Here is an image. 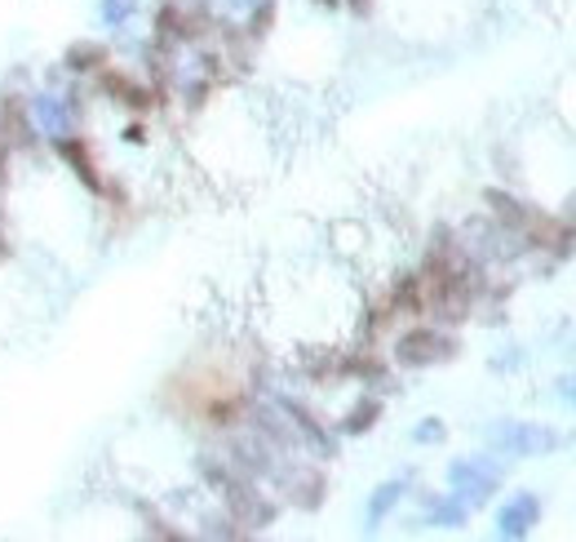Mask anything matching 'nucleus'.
<instances>
[{
  "instance_id": "obj_1",
  "label": "nucleus",
  "mask_w": 576,
  "mask_h": 542,
  "mask_svg": "<svg viewBox=\"0 0 576 542\" xmlns=\"http://www.w3.org/2000/svg\"><path fill=\"white\" fill-rule=\"evenodd\" d=\"M448 485H453V494L466 507H475V503H488L493 499V490L501 485V467L493 459H457L448 467Z\"/></svg>"
},
{
  "instance_id": "obj_5",
  "label": "nucleus",
  "mask_w": 576,
  "mask_h": 542,
  "mask_svg": "<svg viewBox=\"0 0 576 542\" xmlns=\"http://www.w3.org/2000/svg\"><path fill=\"white\" fill-rule=\"evenodd\" d=\"M444 356H453V343H448L444 334H435V329H413V334L399 343V361H404V365H435V361H444Z\"/></svg>"
},
{
  "instance_id": "obj_12",
  "label": "nucleus",
  "mask_w": 576,
  "mask_h": 542,
  "mask_svg": "<svg viewBox=\"0 0 576 542\" xmlns=\"http://www.w3.org/2000/svg\"><path fill=\"white\" fill-rule=\"evenodd\" d=\"M417 441H421V445L444 441V423H421V427H417Z\"/></svg>"
},
{
  "instance_id": "obj_3",
  "label": "nucleus",
  "mask_w": 576,
  "mask_h": 542,
  "mask_svg": "<svg viewBox=\"0 0 576 542\" xmlns=\"http://www.w3.org/2000/svg\"><path fill=\"white\" fill-rule=\"evenodd\" d=\"M76 98H62V93H36L31 98V120L49 134V138H67L76 129Z\"/></svg>"
},
{
  "instance_id": "obj_4",
  "label": "nucleus",
  "mask_w": 576,
  "mask_h": 542,
  "mask_svg": "<svg viewBox=\"0 0 576 542\" xmlns=\"http://www.w3.org/2000/svg\"><path fill=\"white\" fill-rule=\"evenodd\" d=\"M537 521H542V503L533 499V494H515L501 512H497V534L501 539H528L533 530H537Z\"/></svg>"
},
{
  "instance_id": "obj_8",
  "label": "nucleus",
  "mask_w": 576,
  "mask_h": 542,
  "mask_svg": "<svg viewBox=\"0 0 576 542\" xmlns=\"http://www.w3.org/2000/svg\"><path fill=\"white\" fill-rule=\"evenodd\" d=\"M466 516H470V507H466L457 494L430 507V525H435V530H461V525H466Z\"/></svg>"
},
{
  "instance_id": "obj_7",
  "label": "nucleus",
  "mask_w": 576,
  "mask_h": 542,
  "mask_svg": "<svg viewBox=\"0 0 576 542\" xmlns=\"http://www.w3.org/2000/svg\"><path fill=\"white\" fill-rule=\"evenodd\" d=\"M0 138L9 142V151H13V147H31V142H36V134H31V116L18 107V98H4V102H0Z\"/></svg>"
},
{
  "instance_id": "obj_9",
  "label": "nucleus",
  "mask_w": 576,
  "mask_h": 542,
  "mask_svg": "<svg viewBox=\"0 0 576 542\" xmlns=\"http://www.w3.org/2000/svg\"><path fill=\"white\" fill-rule=\"evenodd\" d=\"M399 499H404V485H399V481L381 485V490L373 494V503H368V525L377 530V525H381V521H386V516L395 512V503H399Z\"/></svg>"
},
{
  "instance_id": "obj_11",
  "label": "nucleus",
  "mask_w": 576,
  "mask_h": 542,
  "mask_svg": "<svg viewBox=\"0 0 576 542\" xmlns=\"http://www.w3.org/2000/svg\"><path fill=\"white\" fill-rule=\"evenodd\" d=\"M67 67H71V71H85V67H102V49H98V45H76V49L67 53Z\"/></svg>"
},
{
  "instance_id": "obj_10",
  "label": "nucleus",
  "mask_w": 576,
  "mask_h": 542,
  "mask_svg": "<svg viewBox=\"0 0 576 542\" xmlns=\"http://www.w3.org/2000/svg\"><path fill=\"white\" fill-rule=\"evenodd\" d=\"M98 13H102V22H107V27H125V22L138 13V0H102V4H98Z\"/></svg>"
},
{
  "instance_id": "obj_15",
  "label": "nucleus",
  "mask_w": 576,
  "mask_h": 542,
  "mask_svg": "<svg viewBox=\"0 0 576 542\" xmlns=\"http://www.w3.org/2000/svg\"><path fill=\"white\" fill-rule=\"evenodd\" d=\"M573 450H576V436H573Z\"/></svg>"
},
{
  "instance_id": "obj_14",
  "label": "nucleus",
  "mask_w": 576,
  "mask_h": 542,
  "mask_svg": "<svg viewBox=\"0 0 576 542\" xmlns=\"http://www.w3.org/2000/svg\"><path fill=\"white\" fill-rule=\"evenodd\" d=\"M227 4H231V9H254L258 0H227Z\"/></svg>"
},
{
  "instance_id": "obj_13",
  "label": "nucleus",
  "mask_w": 576,
  "mask_h": 542,
  "mask_svg": "<svg viewBox=\"0 0 576 542\" xmlns=\"http://www.w3.org/2000/svg\"><path fill=\"white\" fill-rule=\"evenodd\" d=\"M559 396H564L568 405H576V374H568V378L559 383Z\"/></svg>"
},
{
  "instance_id": "obj_6",
  "label": "nucleus",
  "mask_w": 576,
  "mask_h": 542,
  "mask_svg": "<svg viewBox=\"0 0 576 542\" xmlns=\"http://www.w3.org/2000/svg\"><path fill=\"white\" fill-rule=\"evenodd\" d=\"M53 151L80 174V183H89L93 191H107V183H102V174H98V165H93V156H89V147L80 138H71V134L67 138H53Z\"/></svg>"
},
{
  "instance_id": "obj_2",
  "label": "nucleus",
  "mask_w": 576,
  "mask_h": 542,
  "mask_svg": "<svg viewBox=\"0 0 576 542\" xmlns=\"http://www.w3.org/2000/svg\"><path fill=\"white\" fill-rule=\"evenodd\" d=\"M493 445L501 454H515V459H542L559 445V436L550 427H537V423H501V427H493Z\"/></svg>"
}]
</instances>
